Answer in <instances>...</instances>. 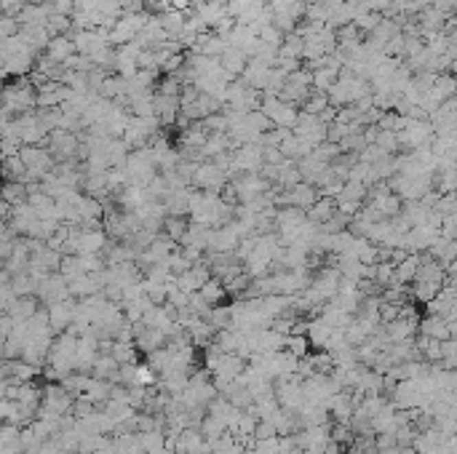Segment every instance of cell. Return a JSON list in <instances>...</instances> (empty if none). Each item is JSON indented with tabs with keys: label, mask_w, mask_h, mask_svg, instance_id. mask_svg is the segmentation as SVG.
Here are the masks:
<instances>
[{
	"label": "cell",
	"mask_w": 457,
	"mask_h": 454,
	"mask_svg": "<svg viewBox=\"0 0 457 454\" xmlns=\"http://www.w3.org/2000/svg\"><path fill=\"white\" fill-rule=\"evenodd\" d=\"M43 51H46L43 56H46L48 62H54V65L65 67V62H67L72 54H75V46H72L70 35H54Z\"/></svg>",
	"instance_id": "6da1fadb"
}]
</instances>
